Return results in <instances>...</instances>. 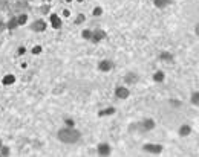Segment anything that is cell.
<instances>
[{
  "label": "cell",
  "mask_w": 199,
  "mask_h": 157,
  "mask_svg": "<svg viewBox=\"0 0 199 157\" xmlns=\"http://www.w3.org/2000/svg\"><path fill=\"white\" fill-rule=\"evenodd\" d=\"M58 139L64 143H74L80 139V133L77 130L67 128V130H60L58 131Z\"/></svg>",
  "instance_id": "1"
},
{
  "label": "cell",
  "mask_w": 199,
  "mask_h": 157,
  "mask_svg": "<svg viewBox=\"0 0 199 157\" xmlns=\"http://www.w3.org/2000/svg\"><path fill=\"white\" fill-rule=\"evenodd\" d=\"M144 149H147V151H150V152H161L162 146H161V145H153V143H146V145H144Z\"/></svg>",
  "instance_id": "2"
},
{
  "label": "cell",
  "mask_w": 199,
  "mask_h": 157,
  "mask_svg": "<svg viewBox=\"0 0 199 157\" xmlns=\"http://www.w3.org/2000/svg\"><path fill=\"white\" fill-rule=\"evenodd\" d=\"M32 29L37 31V32H42V31L46 29V23H45L43 20H38V22H35V23L32 25Z\"/></svg>",
  "instance_id": "3"
},
{
  "label": "cell",
  "mask_w": 199,
  "mask_h": 157,
  "mask_svg": "<svg viewBox=\"0 0 199 157\" xmlns=\"http://www.w3.org/2000/svg\"><path fill=\"white\" fill-rule=\"evenodd\" d=\"M115 93H117V96H118V98H121V99H126V98L129 96V90H127V89H124V87H118Z\"/></svg>",
  "instance_id": "4"
},
{
  "label": "cell",
  "mask_w": 199,
  "mask_h": 157,
  "mask_svg": "<svg viewBox=\"0 0 199 157\" xmlns=\"http://www.w3.org/2000/svg\"><path fill=\"white\" fill-rule=\"evenodd\" d=\"M106 37V32L104 31H95L93 34H92V40L93 41H100V40H103Z\"/></svg>",
  "instance_id": "5"
},
{
  "label": "cell",
  "mask_w": 199,
  "mask_h": 157,
  "mask_svg": "<svg viewBox=\"0 0 199 157\" xmlns=\"http://www.w3.org/2000/svg\"><path fill=\"white\" fill-rule=\"evenodd\" d=\"M109 151H110V148H109V145H107V143H101V145L98 146V152L101 154V155L109 154Z\"/></svg>",
  "instance_id": "6"
},
{
  "label": "cell",
  "mask_w": 199,
  "mask_h": 157,
  "mask_svg": "<svg viewBox=\"0 0 199 157\" xmlns=\"http://www.w3.org/2000/svg\"><path fill=\"white\" fill-rule=\"evenodd\" d=\"M110 69H112V64H110L109 61H101V63H100V70L107 72V70H110Z\"/></svg>",
  "instance_id": "7"
},
{
  "label": "cell",
  "mask_w": 199,
  "mask_h": 157,
  "mask_svg": "<svg viewBox=\"0 0 199 157\" xmlns=\"http://www.w3.org/2000/svg\"><path fill=\"white\" fill-rule=\"evenodd\" d=\"M51 23H52V26H54L55 29H58V28L61 26V22H60V19H58L57 16H51Z\"/></svg>",
  "instance_id": "8"
},
{
  "label": "cell",
  "mask_w": 199,
  "mask_h": 157,
  "mask_svg": "<svg viewBox=\"0 0 199 157\" xmlns=\"http://www.w3.org/2000/svg\"><path fill=\"white\" fill-rule=\"evenodd\" d=\"M153 127H155V124H153L152 119H146V120L143 122V130H152Z\"/></svg>",
  "instance_id": "9"
},
{
  "label": "cell",
  "mask_w": 199,
  "mask_h": 157,
  "mask_svg": "<svg viewBox=\"0 0 199 157\" xmlns=\"http://www.w3.org/2000/svg\"><path fill=\"white\" fill-rule=\"evenodd\" d=\"M190 131H191V128H190L188 125H184V127L179 130V134H181V136H187V134H190Z\"/></svg>",
  "instance_id": "10"
},
{
  "label": "cell",
  "mask_w": 199,
  "mask_h": 157,
  "mask_svg": "<svg viewBox=\"0 0 199 157\" xmlns=\"http://www.w3.org/2000/svg\"><path fill=\"white\" fill-rule=\"evenodd\" d=\"M170 3V0H155V5L158 6V8H164L165 5H168Z\"/></svg>",
  "instance_id": "11"
},
{
  "label": "cell",
  "mask_w": 199,
  "mask_h": 157,
  "mask_svg": "<svg viewBox=\"0 0 199 157\" xmlns=\"http://www.w3.org/2000/svg\"><path fill=\"white\" fill-rule=\"evenodd\" d=\"M14 81H16V78H14L13 75H8V76H5V78H3V84H5V85H8V84H13Z\"/></svg>",
  "instance_id": "12"
},
{
  "label": "cell",
  "mask_w": 199,
  "mask_h": 157,
  "mask_svg": "<svg viewBox=\"0 0 199 157\" xmlns=\"http://www.w3.org/2000/svg\"><path fill=\"white\" fill-rule=\"evenodd\" d=\"M112 113H115V108H107V110H103V111H100V116H106V114H112Z\"/></svg>",
  "instance_id": "13"
},
{
  "label": "cell",
  "mask_w": 199,
  "mask_h": 157,
  "mask_svg": "<svg viewBox=\"0 0 199 157\" xmlns=\"http://www.w3.org/2000/svg\"><path fill=\"white\" fill-rule=\"evenodd\" d=\"M191 102H193L194 105H197V104H199V93H197V92H194V93H193V96H191Z\"/></svg>",
  "instance_id": "14"
},
{
  "label": "cell",
  "mask_w": 199,
  "mask_h": 157,
  "mask_svg": "<svg viewBox=\"0 0 199 157\" xmlns=\"http://www.w3.org/2000/svg\"><path fill=\"white\" fill-rule=\"evenodd\" d=\"M17 25H19V23H17V19H11V22L8 23V28H9V29H14Z\"/></svg>",
  "instance_id": "15"
},
{
  "label": "cell",
  "mask_w": 199,
  "mask_h": 157,
  "mask_svg": "<svg viewBox=\"0 0 199 157\" xmlns=\"http://www.w3.org/2000/svg\"><path fill=\"white\" fill-rule=\"evenodd\" d=\"M153 78H155V81H162L164 79V73L162 72H156Z\"/></svg>",
  "instance_id": "16"
},
{
  "label": "cell",
  "mask_w": 199,
  "mask_h": 157,
  "mask_svg": "<svg viewBox=\"0 0 199 157\" xmlns=\"http://www.w3.org/2000/svg\"><path fill=\"white\" fill-rule=\"evenodd\" d=\"M17 23L19 25H23V23H26V16L23 14V16H20L19 19H17Z\"/></svg>",
  "instance_id": "17"
},
{
  "label": "cell",
  "mask_w": 199,
  "mask_h": 157,
  "mask_svg": "<svg viewBox=\"0 0 199 157\" xmlns=\"http://www.w3.org/2000/svg\"><path fill=\"white\" fill-rule=\"evenodd\" d=\"M136 81V76H126V82H135Z\"/></svg>",
  "instance_id": "18"
},
{
  "label": "cell",
  "mask_w": 199,
  "mask_h": 157,
  "mask_svg": "<svg viewBox=\"0 0 199 157\" xmlns=\"http://www.w3.org/2000/svg\"><path fill=\"white\" fill-rule=\"evenodd\" d=\"M83 37H84V38H90V37H92V32H90V31H83Z\"/></svg>",
  "instance_id": "19"
},
{
  "label": "cell",
  "mask_w": 199,
  "mask_h": 157,
  "mask_svg": "<svg viewBox=\"0 0 199 157\" xmlns=\"http://www.w3.org/2000/svg\"><path fill=\"white\" fill-rule=\"evenodd\" d=\"M101 12H103L101 8H95V9H93V16H101Z\"/></svg>",
  "instance_id": "20"
},
{
  "label": "cell",
  "mask_w": 199,
  "mask_h": 157,
  "mask_svg": "<svg viewBox=\"0 0 199 157\" xmlns=\"http://www.w3.org/2000/svg\"><path fill=\"white\" fill-rule=\"evenodd\" d=\"M0 148H2V154H3V155H8V152H9V149H8L6 146H0Z\"/></svg>",
  "instance_id": "21"
},
{
  "label": "cell",
  "mask_w": 199,
  "mask_h": 157,
  "mask_svg": "<svg viewBox=\"0 0 199 157\" xmlns=\"http://www.w3.org/2000/svg\"><path fill=\"white\" fill-rule=\"evenodd\" d=\"M161 58H164V60H172V55H170V54H162Z\"/></svg>",
  "instance_id": "22"
},
{
  "label": "cell",
  "mask_w": 199,
  "mask_h": 157,
  "mask_svg": "<svg viewBox=\"0 0 199 157\" xmlns=\"http://www.w3.org/2000/svg\"><path fill=\"white\" fill-rule=\"evenodd\" d=\"M32 52H34V54H40V52H42V47H40V46H37V47H34V49H32Z\"/></svg>",
  "instance_id": "23"
},
{
  "label": "cell",
  "mask_w": 199,
  "mask_h": 157,
  "mask_svg": "<svg viewBox=\"0 0 199 157\" xmlns=\"http://www.w3.org/2000/svg\"><path fill=\"white\" fill-rule=\"evenodd\" d=\"M84 20V16H78V19H77V23H80V22H83Z\"/></svg>",
  "instance_id": "24"
},
{
  "label": "cell",
  "mask_w": 199,
  "mask_h": 157,
  "mask_svg": "<svg viewBox=\"0 0 199 157\" xmlns=\"http://www.w3.org/2000/svg\"><path fill=\"white\" fill-rule=\"evenodd\" d=\"M66 124H67V125H69V127H72V125H74V122H72V120H71V119H67V120H66Z\"/></svg>",
  "instance_id": "25"
},
{
  "label": "cell",
  "mask_w": 199,
  "mask_h": 157,
  "mask_svg": "<svg viewBox=\"0 0 199 157\" xmlns=\"http://www.w3.org/2000/svg\"><path fill=\"white\" fill-rule=\"evenodd\" d=\"M2 29H3V23H2V22H0V31H2Z\"/></svg>",
  "instance_id": "26"
},
{
  "label": "cell",
  "mask_w": 199,
  "mask_h": 157,
  "mask_svg": "<svg viewBox=\"0 0 199 157\" xmlns=\"http://www.w3.org/2000/svg\"><path fill=\"white\" fill-rule=\"evenodd\" d=\"M66 2H72V0H66Z\"/></svg>",
  "instance_id": "27"
},
{
  "label": "cell",
  "mask_w": 199,
  "mask_h": 157,
  "mask_svg": "<svg viewBox=\"0 0 199 157\" xmlns=\"http://www.w3.org/2000/svg\"><path fill=\"white\" fill-rule=\"evenodd\" d=\"M0 146H2V140H0Z\"/></svg>",
  "instance_id": "28"
}]
</instances>
